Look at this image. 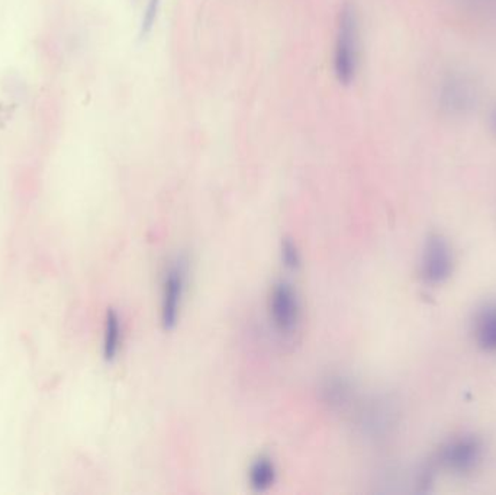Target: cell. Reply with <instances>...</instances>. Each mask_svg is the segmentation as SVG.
Listing matches in <instances>:
<instances>
[{"label": "cell", "mask_w": 496, "mask_h": 495, "mask_svg": "<svg viewBox=\"0 0 496 495\" xmlns=\"http://www.w3.org/2000/svg\"><path fill=\"white\" fill-rule=\"evenodd\" d=\"M334 73L341 85H350L359 73L360 28L355 8L341 9L334 45Z\"/></svg>", "instance_id": "cell-1"}, {"label": "cell", "mask_w": 496, "mask_h": 495, "mask_svg": "<svg viewBox=\"0 0 496 495\" xmlns=\"http://www.w3.org/2000/svg\"><path fill=\"white\" fill-rule=\"evenodd\" d=\"M484 452V442L477 436L460 435L441 446L437 463L450 474L466 476L479 467Z\"/></svg>", "instance_id": "cell-2"}, {"label": "cell", "mask_w": 496, "mask_h": 495, "mask_svg": "<svg viewBox=\"0 0 496 495\" xmlns=\"http://www.w3.org/2000/svg\"><path fill=\"white\" fill-rule=\"evenodd\" d=\"M454 272L452 244L441 234H431L424 244L421 256V278L431 286L447 282Z\"/></svg>", "instance_id": "cell-3"}, {"label": "cell", "mask_w": 496, "mask_h": 495, "mask_svg": "<svg viewBox=\"0 0 496 495\" xmlns=\"http://www.w3.org/2000/svg\"><path fill=\"white\" fill-rule=\"evenodd\" d=\"M269 311L276 331L285 337L294 336L301 321V305L291 284L279 282L273 286L269 298Z\"/></svg>", "instance_id": "cell-4"}, {"label": "cell", "mask_w": 496, "mask_h": 495, "mask_svg": "<svg viewBox=\"0 0 496 495\" xmlns=\"http://www.w3.org/2000/svg\"><path fill=\"white\" fill-rule=\"evenodd\" d=\"M187 280V262L178 257L170 264L163 282L162 324L172 330L178 324Z\"/></svg>", "instance_id": "cell-5"}, {"label": "cell", "mask_w": 496, "mask_h": 495, "mask_svg": "<svg viewBox=\"0 0 496 495\" xmlns=\"http://www.w3.org/2000/svg\"><path fill=\"white\" fill-rule=\"evenodd\" d=\"M477 103V89L473 81L462 73H450L441 81L439 105L452 117H462Z\"/></svg>", "instance_id": "cell-6"}, {"label": "cell", "mask_w": 496, "mask_h": 495, "mask_svg": "<svg viewBox=\"0 0 496 495\" xmlns=\"http://www.w3.org/2000/svg\"><path fill=\"white\" fill-rule=\"evenodd\" d=\"M475 339L480 349L496 352V304H486L475 317Z\"/></svg>", "instance_id": "cell-7"}, {"label": "cell", "mask_w": 496, "mask_h": 495, "mask_svg": "<svg viewBox=\"0 0 496 495\" xmlns=\"http://www.w3.org/2000/svg\"><path fill=\"white\" fill-rule=\"evenodd\" d=\"M248 481L256 491H266L275 484L276 465L269 456H260L251 463Z\"/></svg>", "instance_id": "cell-8"}, {"label": "cell", "mask_w": 496, "mask_h": 495, "mask_svg": "<svg viewBox=\"0 0 496 495\" xmlns=\"http://www.w3.org/2000/svg\"><path fill=\"white\" fill-rule=\"evenodd\" d=\"M122 346L121 318L117 311L110 309L105 318V334H103V357L106 361L117 359Z\"/></svg>", "instance_id": "cell-9"}, {"label": "cell", "mask_w": 496, "mask_h": 495, "mask_svg": "<svg viewBox=\"0 0 496 495\" xmlns=\"http://www.w3.org/2000/svg\"><path fill=\"white\" fill-rule=\"evenodd\" d=\"M324 394L327 401L335 407L347 406L351 397V388L343 377H331L324 386Z\"/></svg>", "instance_id": "cell-10"}, {"label": "cell", "mask_w": 496, "mask_h": 495, "mask_svg": "<svg viewBox=\"0 0 496 495\" xmlns=\"http://www.w3.org/2000/svg\"><path fill=\"white\" fill-rule=\"evenodd\" d=\"M282 262L287 269H298L301 264V255H299L296 244L291 240H283Z\"/></svg>", "instance_id": "cell-11"}, {"label": "cell", "mask_w": 496, "mask_h": 495, "mask_svg": "<svg viewBox=\"0 0 496 495\" xmlns=\"http://www.w3.org/2000/svg\"><path fill=\"white\" fill-rule=\"evenodd\" d=\"M158 11H160V0H149L146 9H144V15L141 20V34H147L153 29L156 20H157Z\"/></svg>", "instance_id": "cell-12"}, {"label": "cell", "mask_w": 496, "mask_h": 495, "mask_svg": "<svg viewBox=\"0 0 496 495\" xmlns=\"http://www.w3.org/2000/svg\"><path fill=\"white\" fill-rule=\"evenodd\" d=\"M493 130H495L496 133V112H495V117H493Z\"/></svg>", "instance_id": "cell-13"}]
</instances>
